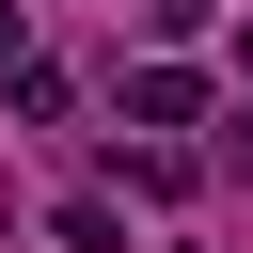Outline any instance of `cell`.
Masks as SVG:
<instances>
[{"label":"cell","instance_id":"cell-2","mask_svg":"<svg viewBox=\"0 0 253 253\" xmlns=\"http://www.w3.org/2000/svg\"><path fill=\"white\" fill-rule=\"evenodd\" d=\"M237 158H253V111H237Z\"/></svg>","mask_w":253,"mask_h":253},{"label":"cell","instance_id":"cell-3","mask_svg":"<svg viewBox=\"0 0 253 253\" xmlns=\"http://www.w3.org/2000/svg\"><path fill=\"white\" fill-rule=\"evenodd\" d=\"M237 63H253V32H237Z\"/></svg>","mask_w":253,"mask_h":253},{"label":"cell","instance_id":"cell-1","mask_svg":"<svg viewBox=\"0 0 253 253\" xmlns=\"http://www.w3.org/2000/svg\"><path fill=\"white\" fill-rule=\"evenodd\" d=\"M190 111H206L190 63H142V79H126V126H190Z\"/></svg>","mask_w":253,"mask_h":253}]
</instances>
